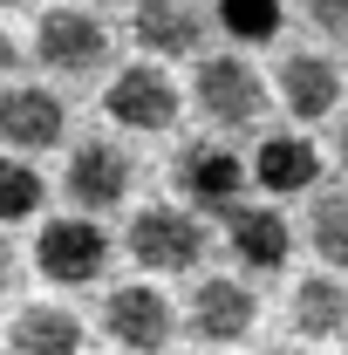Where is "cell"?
Returning <instances> with one entry per match:
<instances>
[{
    "label": "cell",
    "instance_id": "3",
    "mask_svg": "<svg viewBox=\"0 0 348 355\" xmlns=\"http://www.w3.org/2000/svg\"><path fill=\"white\" fill-rule=\"evenodd\" d=\"M35 266H42L55 287H89V280H103V266H110V239H103L96 212L48 219L42 239H35Z\"/></svg>",
    "mask_w": 348,
    "mask_h": 355
},
{
    "label": "cell",
    "instance_id": "19",
    "mask_svg": "<svg viewBox=\"0 0 348 355\" xmlns=\"http://www.w3.org/2000/svg\"><path fill=\"white\" fill-rule=\"evenodd\" d=\"M42 198H48V184H42V171H35L28 157H0V225L35 219Z\"/></svg>",
    "mask_w": 348,
    "mask_h": 355
},
{
    "label": "cell",
    "instance_id": "2",
    "mask_svg": "<svg viewBox=\"0 0 348 355\" xmlns=\"http://www.w3.org/2000/svg\"><path fill=\"white\" fill-rule=\"evenodd\" d=\"M35 55L55 76H96L110 69V21L89 7H48L35 28Z\"/></svg>",
    "mask_w": 348,
    "mask_h": 355
},
{
    "label": "cell",
    "instance_id": "16",
    "mask_svg": "<svg viewBox=\"0 0 348 355\" xmlns=\"http://www.w3.org/2000/svg\"><path fill=\"white\" fill-rule=\"evenodd\" d=\"M82 314H69V308H21L14 314V328H7V342L21 355H69V349H82Z\"/></svg>",
    "mask_w": 348,
    "mask_h": 355
},
{
    "label": "cell",
    "instance_id": "4",
    "mask_svg": "<svg viewBox=\"0 0 348 355\" xmlns=\"http://www.w3.org/2000/svg\"><path fill=\"white\" fill-rule=\"evenodd\" d=\"M103 110H110V123H123V130L157 137V130L177 123V83L157 69V62H130V69H116Z\"/></svg>",
    "mask_w": 348,
    "mask_h": 355
},
{
    "label": "cell",
    "instance_id": "10",
    "mask_svg": "<svg viewBox=\"0 0 348 355\" xmlns=\"http://www.w3.org/2000/svg\"><path fill=\"white\" fill-rule=\"evenodd\" d=\"M184 328H191L198 342H239V335L260 328V301H253L246 280H198Z\"/></svg>",
    "mask_w": 348,
    "mask_h": 355
},
{
    "label": "cell",
    "instance_id": "15",
    "mask_svg": "<svg viewBox=\"0 0 348 355\" xmlns=\"http://www.w3.org/2000/svg\"><path fill=\"white\" fill-rule=\"evenodd\" d=\"M253 178H260V191H314L321 157L307 137H266L253 150Z\"/></svg>",
    "mask_w": 348,
    "mask_h": 355
},
{
    "label": "cell",
    "instance_id": "20",
    "mask_svg": "<svg viewBox=\"0 0 348 355\" xmlns=\"http://www.w3.org/2000/svg\"><path fill=\"white\" fill-rule=\"evenodd\" d=\"M307 21H314L321 35L348 42V0H307Z\"/></svg>",
    "mask_w": 348,
    "mask_h": 355
},
{
    "label": "cell",
    "instance_id": "5",
    "mask_svg": "<svg viewBox=\"0 0 348 355\" xmlns=\"http://www.w3.org/2000/svg\"><path fill=\"white\" fill-rule=\"evenodd\" d=\"M171 184L184 191V205H198V212H232V205H246V164L225 150V144H184L171 164Z\"/></svg>",
    "mask_w": 348,
    "mask_h": 355
},
{
    "label": "cell",
    "instance_id": "7",
    "mask_svg": "<svg viewBox=\"0 0 348 355\" xmlns=\"http://www.w3.org/2000/svg\"><path fill=\"white\" fill-rule=\"evenodd\" d=\"M137 184V164L130 150H116V144H103V137H89L69 150V171H62V191L76 198V212H110V205H123Z\"/></svg>",
    "mask_w": 348,
    "mask_h": 355
},
{
    "label": "cell",
    "instance_id": "23",
    "mask_svg": "<svg viewBox=\"0 0 348 355\" xmlns=\"http://www.w3.org/2000/svg\"><path fill=\"white\" fill-rule=\"evenodd\" d=\"M335 157H342V171H348V123H342V144H335Z\"/></svg>",
    "mask_w": 348,
    "mask_h": 355
},
{
    "label": "cell",
    "instance_id": "11",
    "mask_svg": "<svg viewBox=\"0 0 348 355\" xmlns=\"http://www.w3.org/2000/svg\"><path fill=\"white\" fill-rule=\"evenodd\" d=\"M69 130V110H62V96H48L42 83H14L0 96V137L14 144V150H55Z\"/></svg>",
    "mask_w": 348,
    "mask_h": 355
},
{
    "label": "cell",
    "instance_id": "22",
    "mask_svg": "<svg viewBox=\"0 0 348 355\" xmlns=\"http://www.w3.org/2000/svg\"><path fill=\"white\" fill-rule=\"evenodd\" d=\"M7 69H14V35L0 28V76H7Z\"/></svg>",
    "mask_w": 348,
    "mask_h": 355
},
{
    "label": "cell",
    "instance_id": "9",
    "mask_svg": "<svg viewBox=\"0 0 348 355\" xmlns=\"http://www.w3.org/2000/svg\"><path fill=\"white\" fill-rule=\"evenodd\" d=\"M225 253L246 273H280L294 253V225L280 219L273 205H232L225 212Z\"/></svg>",
    "mask_w": 348,
    "mask_h": 355
},
{
    "label": "cell",
    "instance_id": "24",
    "mask_svg": "<svg viewBox=\"0 0 348 355\" xmlns=\"http://www.w3.org/2000/svg\"><path fill=\"white\" fill-rule=\"evenodd\" d=\"M0 7H21V0H0Z\"/></svg>",
    "mask_w": 348,
    "mask_h": 355
},
{
    "label": "cell",
    "instance_id": "13",
    "mask_svg": "<svg viewBox=\"0 0 348 355\" xmlns=\"http://www.w3.org/2000/svg\"><path fill=\"white\" fill-rule=\"evenodd\" d=\"M137 42L150 48L157 62H184V55H198L205 42V14L191 7V0H137Z\"/></svg>",
    "mask_w": 348,
    "mask_h": 355
},
{
    "label": "cell",
    "instance_id": "1",
    "mask_svg": "<svg viewBox=\"0 0 348 355\" xmlns=\"http://www.w3.org/2000/svg\"><path fill=\"white\" fill-rule=\"evenodd\" d=\"M205 219H198V205L184 212V205H143L123 232V253H130L143 273H191V266L205 260Z\"/></svg>",
    "mask_w": 348,
    "mask_h": 355
},
{
    "label": "cell",
    "instance_id": "6",
    "mask_svg": "<svg viewBox=\"0 0 348 355\" xmlns=\"http://www.w3.org/2000/svg\"><path fill=\"white\" fill-rule=\"evenodd\" d=\"M198 110L218 130H246L266 116V83L253 76L246 55H212V62H198Z\"/></svg>",
    "mask_w": 348,
    "mask_h": 355
},
{
    "label": "cell",
    "instance_id": "14",
    "mask_svg": "<svg viewBox=\"0 0 348 355\" xmlns=\"http://www.w3.org/2000/svg\"><path fill=\"white\" fill-rule=\"evenodd\" d=\"M294 335H307V342L348 335V287L335 273H307L301 287H294Z\"/></svg>",
    "mask_w": 348,
    "mask_h": 355
},
{
    "label": "cell",
    "instance_id": "21",
    "mask_svg": "<svg viewBox=\"0 0 348 355\" xmlns=\"http://www.w3.org/2000/svg\"><path fill=\"white\" fill-rule=\"evenodd\" d=\"M7 287H14V246L0 239V294H7Z\"/></svg>",
    "mask_w": 348,
    "mask_h": 355
},
{
    "label": "cell",
    "instance_id": "12",
    "mask_svg": "<svg viewBox=\"0 0 348 355\" xmlns=\"http://www.w3.org/2000/svg\"><path fill=\"white\" fill-rule=\"evenodd\" d=\"M280 103H287V116H301V123H321L335 103H342V69L321 55V48H294L287 62H280Z\"/></svg>",
    "mask_w": 348,
    "mask_h": 355
},
{
    "label": "cell",
    "instance_id": "17",
    "mask_svg": "<svg viewBox=\"0 0 348 355\" xmlns=\"http://www.w3.org/2000/svg\"><path fill=\"white\" fill-rule=\"evenodd\" d=\"M307 246L335 266V273H348V191H321L307 205Z\"/></svg>",
    "mask_w": 348,
    "mask_h": 355
},
{
    "label": "cell",
    "instance_id": "18",
    "mask_svg": "<svg viewBox=\"0 0 348 355\" xmlns=\"http://www.w3.org/2000/svg\"><path fill=\"white\" fill-rule=\"evenodd\" d=\"M212 21L232 35L239 48H266L273 35H280V21H287V7L280 0H218Z\"/></svg>",
    "mask_w": 348,
    "mask_h": 355
},
{
    "label": "cell",
    "instance_id": "8",
    "mask_svg": "<svg viewBox=\"0 0 348 355\" xmlns=\"http://www.w3.org/2000/svg\"><path fill=\"white\" fill-rule=\"evenodd\" d=\"M103 328H110V342H123V349H164L177 335V314H171V301H164L150 280H130V287H110Z\"/></svg>",
    "mask_w": 348,
    "mask_h": 355
}]
</instances>
